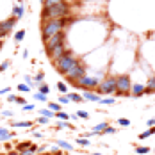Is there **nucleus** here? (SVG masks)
<instances>
[{
  "label": "nucleus",
  "mask_w": 155,
  "mask_h": 155,
  "mask_svg": "<svg viewBox=\"0 0 155 155\" xmlns=\"http://www.w3.org/2000/svg\"><path fill=\"white\" fill-rule=\"evenodd\" d=\"M70 15V5L62 0L61 4H55V5H50V7H43V13H41V20L47 21V20H61L66 18Z\"/></svg>",
  "instance_id": "1"
},
{
  "label": "nucleus",
  "mask_w": 155,
  "mask_h": 155,
  "mask_svg": "<svg viewBox=\"0 0 155 155\" xmlns=\"http://www.w3.org/2000/svg\"><path fill=\"white\" fill-rule=\"evenodd\" d=\"M80 59H78L75 54H71V52H66L64 55H62L61 59H57V61H54V66H55V71L59 73V75H66L73 66H77Z\"/></svg>",
  "instance_id": "2"
},
{
  "label": "nucleus",
  "mask_w": 155,
  "mask_h": 155,
  "mask_svg": "<svg viewBox=\"0 0 155 155\" xmlns=\"http://www.w3.org/2000/svg\"><path fill=\"white\" fill-rule=\"evenodd\" d=\"M64 27H66V18H61V20H47V21L41 23V36H43V39H48L54 34L64 32Z\"/></svg>",
  "instance_id": "3"
},
{
  "label": "nucleus",
  "mask_w": 155,
  "mask_h": 155,
  "mask_svg": "<svg viewBox=\"0 0 155 155\" xmlns=\"http://www.w3.org/2000/svg\"><path fill=\"white\" fill-rule=\"evenodd\" d=\"M130 87H132V82H130V77L127 73H121L116 77V93L118 96H128L130 94Z\"/></svg>",
  "instance_id": "4"
},
{
  "label": "nucleus",
  "mask_w": 155,
  "mask_h": 155,
  "mask_svg": "<svg viewBox=\"0 0 155 155\" xmlns=\"http://www.w3.org/2000/svg\"><path fill=\"white\" fill-rule=\"evenodd\" d=\"M73 86L75 87H78V89H86V91H96V87L100 86V80L98 78H94V77H82V78H78L77 82H73Z\"/></svg>",
  "instance_id": "5"
},
{
  "label": "nucleus",
  "mask_w": 155,
  "mask_h": 155,
  "mask_svg": "<svg viewBox=\"0 0 155 155\" xmlns=\"http://www.w3.org/2000/svg\"><path fill=\"white\" fill-rule=\"evenodd\" d=\"M94 93H98V94H114L116 93V77H105L102 82H100V86L96 87Z\"/></svg>",
  "instance_id": "6"
},
{
  "label": "nucleus",
  "mask_w": 155,
  "mask_h": 155,
  "mask_svg": "<svg viewBox=\"0 0 155 155\" xmlns=\"http://www.w3.org/2000/svg\"><path fill=\"white\" fill-rule=\"evenodd\" d=\"M86 71H87V70H86V66H84L82 62H78L77 66H73V68H71V70H70V71H68L64 77L68 78L70 82H77L78 78L86 77Z\"/></svg>",
  "instance_id": "7"
},
{
  "label": "nucleus",
  "mask_w": 155,
  "mask_h": 155,
  "mask_svg": "<svg viewBox=\"0 0 155 155\" xmlns=\"http://www.w3.org/2000/svg\"><path fill=\"white\" fill-rule=\"evenodd\" d=\"M43 41H45V52H48V50H52L54 47H57V45L64 43V32L54 34V36H50L48 39H43Z\"/></svg>",
  "instance_id": "8"
},
{
  "label": "nucleus",
  "mask_w": 155,
  "mask_h": 155,
  "mask_svg": "<svg viewBox=\"0 0 155 155\" xmlns=\"http://www.w3.org/2000/svg\"><path fill=\"white\" fill-rule=\"evenodd\" d=\"M68 52V48H66V43H61V45H57V47H54L52 50H48L47 52V55H48V59L54 62V61H57V59H61L62 55Z\"/></svg>",
  "instance_id": "9"
},
{
  "label": "nucleus",
  "mask_w": 155,
  "mask_h": 155,
  "mask_svg": "<svg viewBox=\"0 0 155 155\" xmlns=\"http://www.w3.org/2000/svg\"><path fill=\"white\" fill-rule=\"evenodd\" d=\"M16 21H18L16 18H13V16H9L7 20H2V21H0V29L11 34V31L15 29V25H16Z\"/></svg>",
  "instance_id": "10"
},
{
  "label": "nucleus",
  "mask_w": 155,
  "mask_h": 155,
  "mask_svg": "<svg viewBox=\"0 0 155 155\" xmlns=\"http://www.w3.org/2000/svg\"><path fill=\"white\" fill-rule=\"evenodd\" d=\"M130 94L134 96V98H139L144 94V84H132V87H130Z\"/></svg>",
  "instance_id": "11"
},
{
  "label": "nucleus",
  "mask_w": 155,
  "mask_h": 155,
  "mask_svg": "<svg viewBox=\"0 0 155 155\" xmlns=\"http://www.w3.org/2000/svg\"><path fill=\"white\" fill-rule=\"evenodd\" d=\"M82 98L87 100V102H100V100H102L98 93H94V91H86V89L82 91Z\"/></svg>",
  "instance_id": "12"
},
{
  "label": "nucleus",
  "mask_w": 155,
  "mask_h": 155,
  "mask_svg": "<svg viewBox=\"0 0 155 155\" xmlns=\"http://www.w3.org/2000/svg\"><path fill=\"white\" fill-rule=\"evenodd\" d=\"M155 93V75L150 77V80L144 84V94H153Z\"/></svg>",
  "instance_id": "13"
},
{
  "label": "nucleus",
  "mask_w": 155,
  "mask_h": 155,
  "mask_svg": "<svg viewBox=\"0 0 155 155\" xmlns=\"http://www.w3.org/2000/svg\"><path fill=\"white\" fill-rule=\"evenodd\" d=\"M109 127L107 121H102V123H98V125H94L93 128H91V132H93L94 136H98V134H104L105 132V128Z\"/></svg>",
  "instance_id": "14"
},
{
  "label": "nucleus",
  "mask_w": 155,
  "mask_h": 155,
  "mask_svg": "<svg viewBox=\"0 0 155 155\" xmlns=\"http://www.w3.org/2000/svg\"><path fill=\"white\" fill-rule=\"evenodd\" d=\"M55 144H57L61 150H66V152H71V150L75 148L71 143H68V141H64V139H57V143H55Z\"/></svg>",
  "instance_id": "15"
},
{
  "label": "nucleus",
  "mask_w": 155,
  "mask_h": 155,
  "mask_svg": "<svg viewBox=\"0 0 155 155\" xmlns=\"http://www.w3.org/2000/svg\"><path fill=\"white\" fill-rule=\"evenodd\" d=\"M32 144V141H21V143H16L15 144V150L20 153V152H23V150H29Z\"/></svg>",
  "instance_id": "16"
},
{
  "label": "nucleus",
  "mask_w": 155,
  "mask_h": 155,
  "mask_svg": "<svg viewBox=\"0 0 155 155\" xmlns=\"http://www.w3.org/2000/svg\"><path fill=\"white\" fill-rule=\"evenodd\" d=\"M13 18H16V20L23 18V5H15L13 7Z\"/></svg>",
  "instance_id": "17"
},
{
  "label": "nucleus",
  "mask_w": 155,
  "mask_h": 155,
  "mask_svg": "<svg viewBox=\"0 0 155 155\" xmlns=\"http://www.w3.org/2000/svg\"><path fill=\"white\" fill-rule=\"evenodd\" d=\"M34 121H13V123H11V127H18V128H27V127H34Z\"/></svg>",
  "instance_id": "18"
},
{
  "label": "nucleus",
  "mask_w": 155,
  "mask_h": 155,
  "mask_svg": "<svg viewBox=\"0 0 155 155\" xmlns=\"http://www.w3.org/2000/svg\"><path fill=\"white\" fill-rule=\"evenodd\" d=\"M66 96L70 98V102H75V104H80V102H84L82 94H78V93H68Z\"/></svg>",
  "instance_id": "19"
},
{
  "label": "nucleus",
  "mask_w": 155,
  "mask_h": 155,
  "mask_svg": "<svg viewBox=\"0 0 155 155\" xmlns=\"http://www.w3.org/2000/svg\"><path fill=\"white\" fill-rule=\"evenodd\" d=\"M39 116H45V118H48V120H52V118L55 116V112L47 107V109H41V110H39Z\"/></svg>",
  "instance_id": "20"
},
{
  "label": "nucleus",
  "mask_w": 155,
  "mask_h": 155,
  "mask_svg": "<svg viewBox=\"0 0 155 155\" xmlns=\"http://www.w3.org/2000/svg\"><path fill=\"white\" fill-rule=\"evenodd\" d=\"M155 134V127H152V128H148V130H144V132H141L139 134V139H146V137H150V136H153Z\"/></svg>",
  "instance_id": "21"
},
{
  "label": "nucleus",
  "mask_w": 155,
  "mask_h": 155,
  "mask_svg": "<svg viewBox=\"0 0 155 155\" xmlns=\"http://www.w3.org/2000/svg\"><path fill=\"white\" fill-rule=\"evenodd\" d=\"M25 34H27V31H25V29H20L18 32H15V41H16V43H20V41H23V38H25Z\"/></svg>",
  "instance_id": "22"
},
{
  "label": "nucleus",
  "mask_w": 155,
  "mask_h": 155,
  "mask_svg": "<svg viewBox=\"0 0 155 155\" xmlns=\"http://www.w3.org/2000/svg\"><path fill=\"white\" fill-rule=\"evenodd\" d=\"M48 109H50V110H54V112H61L62 105L59 104V102H50V104H48Z\"/></svg>",
  "instance_id": "23"
},
{
  "label": "nucleus",
  "mask_w": 155,
  "mask_h": 155,
  "mask_svg": "<svg viewBox=\"0 0 155 155\" xmlns=\"http://www.w3.org/2000/svg\"><path fill=\"white\" fill-rule=\"evenodd\" d=\"M77 144L78 146H86V148H87V146H89V144H91V141L87 139V137H84V136H82V137H77Z\"/></svg>",
  "instance_id": "24"
},
{
  "label": "nucleus",
  "mask_w": 155,
  "mask_h": 155,
  "mask_svg": "<svg viewBox=\"0 0 155 155\" xmlns=\"http://www.w3.org/2000/svg\"><path fill=\"white\" fill-rule=\"evenodd\" d=\"M43 80H45V71H38V73L34 75V82H36L38 86H39V84H41Z\"/></svg>",
  "instance_id": "25"
},
{
  "label": "nucleus",
  "mask_w": 155,
  "mask_h": 155,
  "mask_svg": "<svg viewBox=\"0 0 155 155\" xmlns=\"http://www.w3.org/2000/svg\"><path fill=\"white\" fill-rule=\"evenodd\" d=\"M34 98H36L38 102H43V104L48 102V94H43V93H39V91H38V93H34Z\"/></svg>",
  "instance_id": "26"
},
{
  "label": "nucleus",
  "mask_w": 155,
  "mask_h": 155,
  "mask_svg": "<svg viewBox=\"0 0 155 155\" xmlns=\"http://www.w3.org/2000/svg\"><path fill=\"white\" fill-rule=\"evenodd\" d=\"M136 153L146 155V153H150V148H148V146H136Z\"/></svg>",
  "instance_id": "27"
},
{
  "label": "nucleus",
  "mask_w": 155,
  "mask_h": 155,
  "mask_svg": "<svg viewBox=\"0 0 155 155\" xmlns=\"http://www.w3.org/2000/svg\"><path fill=\"white\" fill-rule=\"evenodd\" d=\"M55 118H57V120H62V121H68V120H70V114L64 112V110H61V112H55Z\"/></svg>",
  "instance_id": "28"
},
{
  "label": "nucleus",
  "mask_w": 155,
  "mask_h": 155,
  "mask_svg": "<svg viewBox=\"0 0 155 155\" xmlns=\"http://www.w3.org/2000/svg\"><path fill=\"white\" fill-rule=\"evenodd\" d=\"M38 91H39V93H43V94H48V93H50V87H48L45 82H41V84L38 86Z\"/></svg>",
  "instance_id": "29"
},
{
  "label": "nucleus",
  "mask_w": 155,
  "mask_h": 155,
  "mask_svg": "<svg viewBox=\"0 0 155 155\" xmlns=\"http://www.w3.org/2000/svg\"><path fill=\"white\" fill-rule=\"evenodd\" d=\"M116 104V98H102L100 100V105H114Z\"/></svg>",
  "instance_id": "30"
},
{
  "label": "nucleus",
  "mask_w": 155,
  "mask_h": 155,
  "mask_svg": "<svg viewBox=\"0 0 155 155\" xmlns=\"http://www.w3.org/2000/svg\"><path fill=\"white\" fill-rule=\"evenodd\" d=\"M57 89H59L61 94H68V86L64 82H57Z\"/></svg>",
  "instance_id": "31"
},
{
  "label": "nucleus",
  "mask_w": 155,
  "mask_h": 155,
  "mask_svg": "<svg viewBox=\"0 0 155 155\" xmlns=\"http://www.w3.org/2000/svg\"><path fill=\"white\" fill-rule=\"evenodd\" d=\"M16 87H18L20 93H29V91H31V86H29V84H18Z\"/></svg>",
  "instance_id": "32"
},
{
  "label": "nucleus",
  "mask_w": 155,
  "mask_h": 155,
  "mask_svg": "<svg viewBox=\"0 0 155 155\" xmlns=\"http://www.w3.org/2000/svg\"><path fill=\"white\" fill-rule=\"evenodd\" d=\"M34 123H36V125H48V123H50V120H48V118H45V116H39Z\"/></svg>",
  "instance_id": "33"
},
{
  "label": "nucleus",
  "mask_w": 155,
  "mask_h": 155,
  "mask_svg": "<svg viewBox=\"0 0 155 155\" xmlns=\"http://www.w3.org/2000/svg\"><path fill=\"white\" fill-rule=\"evenodd\" d=\"M15 104L21 107V105H25V104H27V100H25L23 96H16V94H15Z\"/></svg>",
  "instance_id": "34"
},
{
  "label": "nucleus",
  "mask_w": 155,
  "mask_h": 155,
  "mask_svg": "<svg viewBox=\"0 0 155 155\" xmlns=\"http://www.w3.org/2000/svg\"><path fill=\"white\" fill-rule=\"evenodd\" d=\"M62 0H45L43 2V7H50V5H55V4H61Z\"/></svg>",
  "instance_id": "35"
},
{
  "label": "nucleus",
  "mask_w": 155,
  "mask_h": 155,
  "mask_svg": "<svg viewBox=\"0 0 155 155\" xmlns=\"http://www.w3.org/2000/svg\"><path fill=\"white\" fill-rule=\"evenodd\" d=\"M57 102H59V104H61V105H68V104H70V98H68V96H66V94H61V96H59V100H57Z\"/></svg>",
  "instance_id": "36"
},
{
  "label": "nucleus",
  "mask_w": 155,
  "mask_h": 155,
  "mask_svg": "<svg viewBox=\"0 0 155 155\" xmlns=\"http://www.w3.org/2000/svg\"><path fill=\"white\" fill-rule=\"evenodd\" d=\"M77 116L80 120H89V112H86V110H77Z\"/></svg>",
  "instance_id": "37"
},
{
  "label": "nucleus",
  "mask_w": 155,
  "mask_h": 155,
  "mask_svg": "<svg viewBox=\"0 0 155 155\" xmlns=\"http://www.w3.org/2000/svg\"><path fill=\"white\" fill-rule=\"evenodd\" d=\"M9 66H11V61H9V59H7V61H4L2 64H0V73H4V71L9 68Z\"/></svg>",
  "instance_id": "38"
},
{
  "label": "nucleus",
  "mask_w": 155,
  "mask_h": 155,
  "mask_svg": "<svg viewBox=\"0 0 155 155\" xmlns=\"http://www.w3.org/2000/svg\"><path fill=\"white\" fill-rule=\"evenodd\" d=\"M68 127V121H62V120H59L57 123H55V128L57 130H62V128H66Z\"/></svg>",
  "instance_id": "39"
},
{
  "label": "nucleus",
  "mask_w": 155,
  "mask_h": 155,
  "mask_svg": "<svg viewBox=\"0 0 155 155\" xmlns=\"http://www.w3.org/2000/svg\"><path fill=\"white\" fill-rule=\"evenodd\" d=\"M34 104H29V102H27V104H25V105H21V110H25V112H29V110H34Z\"/></svg>",
  "instance_id": "40"
},
{
  "label": "nucleus",
  "mask_w": 155,
  "mask_h": 155,
  "mask_svg": "<svg viewBox=\"0 0 155 155\" xmlns=\"http://www.w3.org/2000/svg\"><path fill=\"white\" fill-rule=\"evenodd\" d=\"M0 116H2V118H13V116H15V112H13V110H2V112H0Z\"/></svg>",
  "instance_id": "41"
},
{
  "label": "nucleus",
  "mask_w": 155,
  "mask_h": 155,
  "mask_svg": "<svg viewBox=\"0 0 155 155\" xmlns=\"http://www.w3.org/2000/svg\"><path fill=\"white\" fill-rule=\"evenodd\" d=\"M118 125H123V127H130V120H127V118H120V120H118Z\"/></svg>",
  "instance_id": "42"
},
{
  "label": "nucleus",
  "mask_w": 155,
  "mask_h": 155,
  "mask_svg": "<svg viewBox=\"0 0 155 155\" xmlns=\"http://www.w3.org/2000/svg\"><path fill=\"white\" fill-rule=\"evenodd\" d=\"M116 132H118V128H114V127H107L104 134H116Z\"/></svg>",
  "instance_id": "43"
},
{
  "label": "nucleus",
  "mask_w": 155,
  "mask_h": 155,
  "mask_svg": "<svg viewBox=\"0 0 155 155\" xmlns=\"http://www.w3.org/2000/svg\"><path fill=\"white\" fill-rule=\"evenodd\" d=\"M47 144H41V146H39V148H38V153H45V152H47Z\"/></svg>",
  "instance_id": "44"
},
{
  "label": "nucleus",
  "mask_w": 155,
  "mask_h": 155,
  "mask_svg": "<svg viewBox=\"0 0 155 155\" xmlns=\"http://www.w3.org/2000/svg\"><path fill=\"white\" fill-rule=\"evenodd\" d=\"M31 134L34 136V137H38V139H41V137H43V134H41V132H36V130H31Z\"/></svg>",
  "instance_id": "45"
},
{
  "label": "nucleus",
  "mask_w": 155,
  "mask_h": 155,
  "mask_svg": "<svg viewBox=\"0 0 155 155\" xmlns=\"http://www.w3.org/2000/svg\"><path fill=\"white\" fill-rule=\"evenodd\" d=\"M20 155H36L34 152H31V148L29 150H23V152H20Z\"/></svg>",
  "instance_id": "46"
},
{
  "label": "nucleus",
  "mask_w": 155,
  "mask_h": 155,
  "mask_svg": "<svg viewBox=\"0 0 155 155\" xmlns=\"http://www.w3.org/2000/svg\"><path fill=\"white\" fill-rule=\"evenodd\" d=\"M7 36H9V32H5V31L0 29V39H4V38H7Z\"/></svg>",
  "instance_id": "47"
},
{
  "label": "nucleus",
  "mask_w": 155,
  "mask_h": 155,
  "mask_svg": "<svg viewBox=\"0 0 155 155\" xmlns=\"http://www.w3.org/2000/svg\"><path fill=\"white\" fill-rule=\"evenodd\" d=\"M7 102H11V104H15V94H9V96H7Z\"/></svg>",
  "instance_id": "48"
},
{
  "label": "nucleus",
  "mask_w": 155,
  "mask_h": 155,
  "mask_svg": "<svg viewBox=\"0 0 155 155\" xmlns=\"http://www.w3.org/2000/svg\"><path fill=\"white\" fill-rule=\"evenodd\" d=\"M70 120H71V121H77L78 116H77V114H70Z\"/></svg>",
  "instance_id": "49"
},
{
  "label": "nucleus",
  "mask_w": 155,
  "mask_h": 155,
  "mask_svg": "<svg viewBox=\"0 0 155 155\" xmlns=\"http://www.w3.org/2000/svg\"><path fill=\"white\" fill-rule=\"evenodd\" d=\"M9 93V87H4V89H0V94H7Z\"/></svg>",
  "instance_id": "50"
},
{
  "label": "nucleus",
  "mask_w": 155,
  "mask_h": 155,
  "mask_svg": "<svg viewBox=\"0 0 155 155\" xmlns=\"http://www.w3.org/2000/svg\"><path fill=\"white\" fill-rule=\"evenodd\" d=\"M5 155H20V153H18L16 150H11V152H7V153H5Z\"/></svg>",
  "instance_id": "51"
},
{
  "label": "nucleus",
  "mask_w": 155,
  "mask_h": 155,
  "mask_svg": "<svg viewBox=\"0 0 155 155\" xmlns=\"http://www.w3.org/2000/svg\"><path fill=\"white\" fill-rule=\"evenodd\" d=\"M21 57H23V59H27V57H29V50H23V55H21Z\"/></svg>",
  "instance_id": "52"
},
{
  "label": "nucleus",
  "mask_w": 155,
  "mask_h": 155,
  "mask_svg": "<svg viewBox=\"0 0 155 155\" xmlns=\"http://www.w3.org/2000/svg\"><path fill=\"white\" fill-rule=\"evenodd\" d=\"M146 125H150V127H152V125H155V120H148V121H146Z\"/></svg>",
  "instance_id": "53"
},
{
  "label": "nucleus",
  "mask_w": 155,
  "mask_h": 155,
  "mask_svg": "<svg viewBox=\"0 0 155 155\" xmlns=\"http://www.w3.org/2000/svg\"><path fill=\"white\" fill-rule=\"evenodd\" d=\"M4 130H7V127H0V134H2Z\"/></svg>",
  "instance_id": "54"
},
{
  "label": "nucleus",
  "mask_w": 155,
  "mask_h": 155,
  "mask_svg": "<svg viewBox=\"0 0 155 155\" xmlns=\"http://www.w3.org/2000/svg\"><path fill=\"white\" fill-rule=\"evenodd\" d=\"M2 48H4V41H2V39H0V50H2Z\"/></svg>",
  "instance_id": "55"
},
{
  "label": "nucleus",
  "mask_w": 155,
  "mask_h": 155,
  "mask_svg": "<svg viewBox=\"0 0 155 155\" xmlns=\"http://www.w3.org/2000/svg\"><path fill=\"white\" fill-rule=\"evenodd\" d=\"M0 155H5V152H0Z\"/></svg>",
  "instance_id": "56"
},
{
  "label": "nucleus",
  "mask_w": 155,
  "mask_h": 155,
  "mask_svg": "<svg viewBox=\"0 0 155 155\" xmlns=\"http://www.w3.org/2000/svg\"><path fill=\"white\" fill-rule=\"evenodd\" d=\"M93 155H102V153H93Z\"/></svg>",
  "instance_id": "57"
},
{
  "label": "nucleus",
  "mask_w": 155,
  "mask_h": 155,
  "mask_svg": "<svg viewBox=\"0 0 155 155\" xmlns=\"http://www.w3.org/2000/svg\"><path fill=\"white\" fill-rule=\"evenodd\" d=\"M39 2H41V4H43V2H45V0H39Z\"/></svg>",
  "instance_id": "58"
},
{
  "label": "nucleus",
  "mask_w": 155,
  "mask_h": 155,
  "mask_svg": "<svg viewBox=\"0 0 155 155\" xmlns=\"http://www.w3.org/2000/svg\"><path fill=\"white\" fill-rule=\"evenodd\" d=\"M0 121H2V116H0Z\"/></svg>",
  "instance_id": "59"
},
{
  "label": "nucleus",
  "mask_w": 155,
  "mask_h": 155,
  "mask_svg": "<svg viewBox=\"0 0 155 155\" xmlns=\"http://www.w3.org/2000/svg\"><path fill=\"white\" fill-rule=\"evenodd\" d=\"M38 155H39V153H38Z\"/></svg>",
  "instance_id": "60"
}]
</instances>
